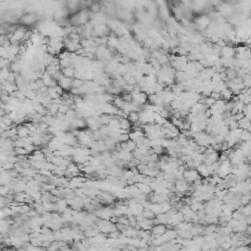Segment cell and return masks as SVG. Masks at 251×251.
Here are the masks:
<instances>
[{
  "label": "cell",
  "instance_id": "7a4b0ae2",
  "mask_svg": "<svg viewBox=\"0 0 251 251\" xmlns=\"http://www.w3.org/2000/svg\"><path fill=\"white\" fill-rule=\"evenodd\" d=\"M176 188L177 190L180 191V192H184L185 191L187 188H188V185H187V181L182 179V180H179L178 181L176 182Z\"/></svg>",
  "mask_w": 251,
  "mask_h": 251
},
{
  "label": "cell",
  "instance_id": "277c9868",
  "mask_svg": "<svg viewBox=\"0 0 251 251\" xmlns=\"http://www.w3.org/2000/svg\"><path fill=\"white\" fill-rule=\"evenodd\" d=\"M130 128V123L127 119H120V129L124 130H128Z\"/></svg>",
  "mask_w": 251,
  "mask_h": 251
},
{
  "label": "cell",
  "instance_id": "5b68a950",
  "mask_svg": "<svg viewBox=\"0 0 251 251\" xmlns=\"http://www.w3.org/2000/svg\"><path fill=\"white\" fill-rule=\"evenodd\" d=\"M130 121L135 124L136 122H138V120H139V116L138 115V114H135V113H132V114H130Z\"/></svg>",
  "mask_w": 251,
  "mask_h": 251
},
{
  "label": "cell",
  "instance_id": "6da1fadb",
  "mask_svg": "<svg viewBox=\"0 0 251 251\" xmlns=\"http://www.w3.org/2000/svg\"><path fill=\"white\" fill-rule=\"evenodd\" d=\"M31 134V130H28L27 126H19L17 128V134L19 138H27V136Z\"/></svg>",
  "mask_w": 251,
  "mask_h": 251
},
{
  "label": "cell",
  "instance_id": "3957f363",
  "mask_svg": "<svg viewBox=\"0 0 251 251\" xmlns=\"http://www.w3.org/2000/svg\"><path fill=\"white\" fill-rule=\"evenodd\" d=\"M153 235L154 236H163L165 232H166V229H165V226L163 225H158V226H155L153 228Z\"/></svg>",
  "mask_w": 251,
  "mask_h": 251
}]
</instances>
